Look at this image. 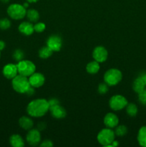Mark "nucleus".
Wrapping results in <instances>:
<instances>
[{
    "mask_svg": "<svg viewBox=\"0 0 146 147\" xmlns=\"http://www.w3.org/2000/svg\"><path fill=\"white\" fill-rule=\"evenodd\" d=\"M12 57L14 60H16L17 62H19L21 61V60H24V52L21 50H20V49H17V50H15L14 51Z\"/></svg>",
    "mask_w": 146,
    "mask_h": 147,
    "instance_id": "nucleus-25",
    "label": "nucleus"
},
{
    "mask_svg": "<svg viewBox=\"0 0 146 147\" xmlns=\"http://www.w3.org/2000/svg\"><path fill=\"white\" fill-rule=\"evenodd\" d=\"M47 46L50 47L53 52H59L62 46V38L57 34L50 36L47 40Z\"/></svg>",
    "mask_w": 146,
    "mask_h": 147,
    "instance_id": "nucleus-9",
    "label": "nucleus"
},
{
    "mask_svg": "<svg viewBox=\"0 0 146 147\" xmlns=\"http://www.w3.org/2000/svg\"><path fill=\"white\" fill-rule=\"evenodd\" d=\"M30 86L35 88H40L44 84L45 82V77L41 73H36L34 72L32 75L29 77Z\"/></svg>",
    "mask_w": 146,
    "mask_h": 147,
    "instance_id": "nucleus-12",
    "label": "nucleus"
},
{
    "mask_svg": "<svg viewBox=\"0 0 146 147\" xmlns=\"http://www.w3.org/2000/svg\"><path fill=\"white\" fill-rule=\"evenodd\" d=\"M127 98L122 95H115L110 98L109 100V106L113 111H120L125 109L127 105Z\"/></svg>",
    "mask_w": 146,
    "mask_h": 147,
    "instance_id": "nucleus-7",
    "label": "nucleus"
},
{
    "mask_svg": "<svg viewBox=\"0 0 146 147\" xmlns=\"http://www.w3.org/2000/svg\"><path fill=\"white\" fill-rule=\"evenodd\" d=\"M10 145L13 147H24V141L19 134H13L9 138Z\"/></svg>",
    "mask_w": 146,
    "mask_h": 147,
    "instance_id": "nucleus-17",
    "label": "nucleus"
},
{
    "mask_svg": "<svg viewBox=\"0 0 146 147\" xmlns=\"http://www.w3.org/2000/svg\"><path fill=\"white\" fill-rule=\"evenodd\" d=\"M7 14L10 18L15 20H20L26 17L27 9L23 5L19 4H11L7 8Z\"/></svg>",
    "mask_w": 146,
    "mask_h": 147,
    "instance_id": "nucleus-5",
    "label": "nucleus"
},
{
    "mask_svg": "<svg viewBox=\"0 0 146 147\" xmlns=\"http://www.w3.org/2000/svg\"><path fill=\"white\" fill-rule=\"evenodd\" d=\"M9 1V0H1V1L4 3H7Z\"/></svg>",
    "mask_w": 146,
    "mask_h": 147,
    "instance_id": "nucleus-38",
    "label": "nucleus"
},
{
    "mask_svg": "<svg viewBox=\"0 0 146 147\" xmlns=\"http://www.w3.org/2000/svg\"><path fill=\"white\" fill-rule=\"evenodd\" d=\"M50 111L48 100L44 98H37L31 100L27 105V112L31 117L39 118L44 116Z\"/></svg>",
    "mask_w": 146,
    "mask_h": 147,
    "instance_id": "nucleus-1",
    "label": "nucleus"
},
{
    "mask_svg": "<svg viewBox=\"0 0 146 147\" xmlns=\"http://www.w3.org/2000/svg\"><path fill=\"white\" fill-rule=\"evenodd\" d=\"M18 73L21 76L29 77L36 71V66L31 60H22L17 63Z\"/></svg>",
    "mask_w": 146,
    "mask_h": 147,
    "instance_id": "nucleus-6",
    "label": "nucleus"
},
{
    "mask_svg": "<svg viewBox=\"0 0 146 147\" xmlns=\"http://www.w3.org/2000/svg\"><path fill=\"white\" fill-rule=\"evenodd\" d=\"M50 111L51 113L52 116L57 119H62L67 115V112H66L65 109L60 106V104L57 105V106H52V107L50 108Z\"/></svg>",
    "mask_w": 146,
    "mask_h": 147,
    "instance_id": "nucleus-14",
    "label": "nucleus"
},
{
    "mask_svg": "<svg viewBox=\"0 0 146 147\" xmlns=\"http://www.w3.org/2000/svg\"><path fill=\"white\" fill-rule=\"evenodd\" d=\"M115 134L112 129L105 128L100 131L97 136V142L104 146H110L115 141Z\"/></svg>",
    "mask_w": 146,
    "mask_h": 147,
    "instance_id": "nucleus-3",
    "label": "nucleus"
},
{
    "mask_svg": "<svg viewBox=\"0 0 146 147\" xmlns=\"http://www.w3.org/2000/svg\"><path fill=\"white\" fill-rule=\"evenodd\" d=\"M19 126L23 129L24 130L29 131L32 129L33 125H34V121L32 119L28 116H21L19 120Z\"/></svg>",
    "mask_w": 146,
    "mask_h": 147,
    "instance_id": "nucleus-16",
    "label": "nucleus"
},
{
    "mask_svg": "<svg viewBox=\"0 0 146 147\" xmlns=\"http://www.w3.org/2000/svg\"><path fill=\"white\" fill-rule=\"evenodd\" d=\"M3 76L9 80H12L14 77L19 74L18 70H17V64L13 63H9L5 65L2 69Z\"/></svg>",
    "mask_w": 146,
    "mask_h": 147,
    "instance_id": "nucleus-11",
    "label": "nucleus"
},
{
    "mask_svg": "<svg viewBox=\"0 0 146 147\" xmlns=\"http://www.w3.org/2000/svg\"><path fill=\"white\" fill-rule=\"evenodd\" d=\"M34 32H37L38 33H41L46 29V25L43 22H36L34 25Z\"/></svg>",
    "mask_w": 146,
    "mask_h": 147,
    "instance_id": "nucleus-28",
    "label": "nucleus"
},
{
    "mask_svg": "<svg viewBox=\"0 0 146 147\" xmlns=\"http://www.w3.org/2000/svg\"><path fill=\"white\" fill-rule=\"evenodd\" d=\"M40 146L42 147H52L53 146V143L51 140H44L40 144Z\"/></svg>",
    "mask_w": 146,
    "mask_h": 147,
    "instance_id": "nucleus-30",
    "label": "nucleus"
},
{
    "mask_svg": "<svg viewBox=\"0 0 146 147\" xmlns=\"http://www.w3.org/2000/svg\"><path fill=\"white\" fill-rule=\"evenodd\" d=\"M108 90H109V86L106 83H102L99 84L97 90H98L100 94L101 95L105 94V93H107V92H108Z\"/></svg>",
    "mask_w": 146,
    "mask_h": 147,
    "instance_id": "nucleus-27",
    "label": "nucleus"
},
{
    "mask_svg": "<svg viewBox=\"0 0 146 147\" xmlns=\"http://www.w3.org/2000/svg\"><path fill=\"white\" fill-rule=\"evenodd\" d=\"M100 63L97 62L96 60H93V61L90 62L86 65V70H87V72L92 75L96 74V73H98L99 70H100Z\"/></svg>",
    "mask_w": 146,
    "mask_h": 147,
    "instance_id": "nucleus-19",
    "label": "nucleus"
},
{
    "mask_svg": "<svg viewBox=\"0 0 146 147\" xmlns=\"http://www.w3.org/2000/svg\"><path fill=\"white\" fill-rule=\"evenodd\" d=\"M104 123L107 128L113 129L119 124V119L115 113H108L104 117Z\"/></svg>",
    "mask_w": 146,
    "mask_h": 147,
    "instance_id": "nucleus-13",
    "label": "nucleus"
},
{
    "mask_svg": "<svg viewBox=\"0 0 146 147\" xmlns=\"http://www.w3.org/2000/svg\"><path fill=\"white\" fill-rule=\"evenodd\" d=\"M54 52L47 46H44L39 50V57L42 59H47L52 55Z\"/></svg>",
    "mask_w": 146,
    "mask_h": 147,
    "instance_id": "nucleus-22",
    "label": "nucleus"
},
{
    "mask_svg": "<svg viewBox=\"0 0 146 147\" xmlns=\"http://www.w3.org/2000/svg\"><path fill=\"white\" fill-rule=\"evenodd\" d=\"M18 30L20 33L24 35L29 36L32 34L34 32V25L31 22H23L19 25Z\"/></svg>",
    "mask_w": 146,
    "mask_h": 147,
    "instance_id": "nucleus-15",
    "label": "nucleus"
},
{
    "mask_svg": "<svg viewBox=\"0 0 146 147\" xmlns=\"http://www.w3.org/2000/svg\"><path fill=\"white\" fill-rule=\"evenodd\" d=\"M48 103H49V106H50V108L60 104V101H59L58 99L57 98H51L50 100H48Z\"/></svg>",
    "mask_w": 146,
    "mask_h": 147,
    "instance_id": "nucleus-31",
    "label": "nucleus"
},
{
    "mask_svg": "<svg viewBox=\"0 0 146 147\" xmlns=\"http://www.w3.org/2000/svg\"><path fill=\"white\" fill-rule=\"evenodd\" d=\"M11 86L13 89L19 93H25L30 88V83L27 77L18 74L11 80Z\"/></svg>",
    "mask_w": 146,
    "mask_h": 147,
    "instance_id": "nucleus-2",
    "label": "nucleus"
},
{
    "mask_svg": "<svg viewBox=\"0 0 146 147\" xmlns=\"http://www.w3.org/2000/svg\"><path fill=\"white\" fill-rule=\"evenodd\" d=\"M11 21L7 18H4L0 20V29L3 30H8L11 27Z\"/></svg>",
    "mask_w": 146,
    "mask_h": 147,
    "instance_id": "nucleus-26",
    "label": "nucleus"
},
{
    "mask_svg": "<svg viewBox=\"0 0 146 147\" xmlns=\"http://www.w3.org/2000/svg\"><path fill=\"white\" fill-rule=\"evenodd\" d=\"M126 113L129 116H131V117H134L137 114V112H138V109H137V106H136L135 103H127V105L126 106Z\"/></svg>",
    "mask_w": 146,
    "mask_h": 147,
    "instance_id": "nucleus-23",
    "label": "nucleus"
},
{
    "mask_svg": "<svg viewBox=\"0 0 146 147\" xmlns=\"http://www.w3.org/2000/svg\"><path fill=\"white\" fill-rule=\"evenodd\" d=\"M26 17H27V19H28L29 22L32 23H36L40 20V13H39L38 11L34 9H30L27 11Z\"/></svg>",
    "mask_w": 146,
    "mask_h": 147,
    "instance_id": "nucleus-21",
    "label": "nucleus"
},
{
    "mask_svg": "<svg viewBox=\"0 0 146 147\" xmlns=\"http://www.w3.org/2000/svg\"><path fill=\"white\" fill-rule=\"evenodd\" d=\"M34 93V88L32 87V86H30V88H29V90H27V92L26 93V94H27L28 96H32Z\"/></svg>",
    "mask_w": 146,
    "mask_h": 147,
    "instance_id": "nucleus-33",
    "label": "nucleus"
},
{
    "mask_svg": "<svg viewBox=\"0 0 146 147\" xmlns=\"http://www.w3.org/2000/svg\"><path fill=\"white\" fill-rule=\"evenodd\" d=\"M137 139L140 146L146 147V126H142L139 129Z\"/></svg>",
    "mask_w": 146,
    "mask_h": 147,
    "instance_id": "nucleus-18",
    "label": "nucleus"
},
{
    "mask_svg": "<svg viewBox=\"0 0 146 147\" xmlns=\"http://www.w3.org/2000/svg\"><path fill=\"white\" fill-rule=\"evenodd\" d=\"M139 77L143 80V81L144 82L145 84L146 85V72H143V73H141L139 76Z\"/></svg>",
    "mask_w": 146,
    "mask_h": 147,
    "instance_id": "nucleus-34",
    "label": "nucleus"
},
{
    "mask_svg": "<svg viewBox=\"0 0 146 147\" xmlns=\"http://www.w3.org/2000/svg\"><path fill=\"white\" fill-rule=\"evenodd\" d=\"M127 133V128L124 125H117L116 126V129L115 130V134L116 136H120V137H123V136H125L126 134Z\"/></svg>",
    "mask_w": 146,
    "mask_h": 147,
    "instance_id": "nucleus-24",
    "label": "nucleus"
},
{
    "mask_svg": "<svg viewBox=\"0 0 146 147\" xmlns=\"http://www.w3.org/2000/svg\"><path fill=\"white\" fill-rule=\"evenodd\" d=\"M123 78L121 71L117 68H111L105 72L104 75V81L109 86H114L118 84Z\"/></svg>",
    "mask_w": 146,
    "mask_h": 147,
    "instance_id": "nucleus-4",
    "label": "nucleus"
},
{
    "mask_svg": "<svg viewBox=\"0 0 146 147\" xmlns=\"http://www.w3.org/2000/svg\"><path fill=\"white\" fill-rule=\"evenodd\" d=\"M0 58H1V51H0Z\"/></svg>",
    "mask_w": 146,
    "mask_h": 147,
    "instance_id": "nucleus-39",
    "label": "nucleus"
},
{
    "mask_svg": "<svg viewBox=\"0 0 146 147\" xmlns=\"http://www.w3.org/2000/svg\"><path fill=\"white\" fill-rule=\"evenodd\" d=\"M23 6H24V7H25L26 9H27V7H28L29 4H28V3H27V2H26V3H24V4H23Z\"/></svg>",
    "mask_w": 146,
    "mask_h": 147,
    "instance_id": "nucleus-37",
    "label": "nucleus"
},
{
    "mask_svg": "<svg viewBox=\"0 0 146 147\" xmlns=\"http://www.w3.org/2000/svg\"><path fill=\"white\" fill-rule=\"evenodd\" d=\"M6 47V44L4 41L2 40H0V51H2Z\"/></svg>",
    "mask_w": 146,
    "mask_h": 147,
    "instance_id": "nucleus-35",
    "label": "nucleus"
},
{
    "mask_svg": "<svg viewBox=\"0 0 146 147\" xmlns=\"http://www.w3.org/2000/svg\"><path fill=\"white\" fill-rule=\"evenodd\" d=\"M92 57L98 63H104L108 57V52L103 46H97L93 50Z\"/></svg>",
    "mask_w": 146,
    "mask_h": 147,
    "instance_id": "nucleus-10",
    "label": "nucleus"
},
{
    "mask_svg": "<svg viewBox=\"0 0 146 147\" xmlns=\"http://www.w3.org/2000/svg\"><path fill=\"white\" fill-rule=\"evenodd\" d=\"M46 129V123L44 122H40L37 124V129L39 131H44Z\"/></svg>",
    "mask_w": 146,
    "mask_h": 147,
    "instance_id": "nucleus-32",
    "label": "nucleus"
},
{
    "mask_svg": "<svg viewBox=\"0 0 146 147\" xmlns=\"http://www.w3.org/2000/svg\"><path fill=\"white\" fill-rule=\"evenodd\" d=\"M26 140L27 143L33 146H37L41 142V134L38 129H31L28 131L26 135Z\"/></svg>",
    "mask_w": 146,
    "mask_h": 147,
    "instance_id": "nucleus-8",
    "label": "nucleus"
},
{
    "mask_svg": "<svg viewBox=\"0 0 146 147\" xmlns=\"http://www.w3.org/2000/svg\"><path fill=\"white\" fill-rule=\"evenodd\" d=\"M26 1L29 3H34V2H37V1H39V0H26Z\"/></svg>",
    "mask_w": 146,
    "mask_h": 147,
    "instance_id": "nucleus-36",
    "label": "nucleus"
},
{
    "mask_svg": "<svg viewBox=\"0 0 146 147\" xmlns=\"http://www.w3.org/2000/svg\"><path fill=\"white\" fill-rule=\"evenodd\" d=\"M138 100L141 104L146 106V88L143 91L138 93Z\"/></svg>",
    "mask_w": 146,
    "mask_h": 147,
    "instance_id": "nucleus-29",
    "label": "nucleus"
},
{
    "mask_svg": "<svg viewBox=\"0 0 146 147\" xmlns=\"http://www.w3.org/2000/svg\"><path fill=\"white\" fill-rule=\"evenodd\" d=\"M146 88V85L145 84L144 82L143 81L141 78L140 77H137V78H135V80H134L133 83V89L136 93H140V92L143 91L145 88Z\"/></svg>",
    "mask_w": 146,
    "mask_h": 147,
    "instance_id": "nucleus-20",
    "label": "nucleus"
}]
</instances>
